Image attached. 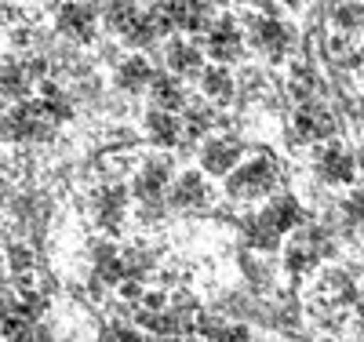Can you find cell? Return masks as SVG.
I'll return each instance as SVG.
<instances>
[{"instance_id":"f1b7e54d","label":"cell","mask_w":364,"mask_h":342,"mask_svg":"<svg viewBox=\"0 0 364 342\" xmlns=\"http://www.w3.org/2000/svg\"><path fill=\"white\" fill-rule=\"evenodd\" d=\"M113 342H146L135 328H128V324H117L113 328Z\"/></svg>"},{"instance_id":"52a82bcc","label":"cell","mask_w":364,"mask_h":342,"mask_svg":"<svg viewBox=\"0 0 364 342\" xmlns=\"http://www.w3.org/2000/svg\"><path fill=\"white\" fill-rule=\"evenodd\" d=\"M237 161H240V142L230 139V135H211L200 149V164L211 175H226Z\"/></svg>"},{"instance_id":"5b68a950","label":"cell","mask_w":364,"mask_h":342,"mask_svg":"<svg viewBox=\"0 0 364 342\" xmlns=\"http://www.w3.org/2000/svg\"><path fill=\"white\" fill-rule=\"evenodd\" d=\"M291 26L288 22H281V18H259V26H255V48L266 55V58H273V62H281L288 51H291Z\"/></svg>"},{"instance_id":"2e32d148","label":"cell","mask_w":364,"mask_h":342,"mask_svg":"<svg viewBox=\"0 0 364 342\" xmlns=\"http://www.w3.org/2000/svg\"><path fill=\"white\" fill-rule=\"evenodd\" d=\"M168 66H171V73H178V77L200 73V48L190 44V41H175V44H168Z\"/></svg>"},{"instance_id":"e0dca14e","label":"cell","mask_w":364,"mask_h":342,"mask_svg":"<svg viewBox=\"0 0 364 342\" xmlns=\"http://www.w3.org/2000/svg\"><path fill=\"white\" fill-rule=\"evenodd\" d=\"M29 66H22V62L8 58V62H0V95H11V99H22L26 91H29Z\"/></svg>"},{"instance_id":"cb8c5ba5","label":"cell","mask_w":364,"mask_h":342,"mask_svg":"<svg viewBox=\"0 0 364 342\" xmlns=\"http://www.w3.org/2000/svg\"><path fill=\"white\" fill-rule=\"evenodd\" d=\"M245 328H226V324H211L204 328V342H245Z\"/></svg>"},{"instance_id":"ac0fdd59","label":"cell","mask_w":364,"mask_h":342,"mask_svg":"<svg viewBox=\"0 0 364 342\" xmlns=\"http://www.w3.org/2000/svg\"><path fill=\"white\" fill-rule=\"evenodd\" d=\"M200 87H204V95L211 99V102H226L230 95H233V77H230V70L226 66H211V70H204L200 73Z\"/></svg>"},{"instance_id":"ba28073f","label":"cell","mask_w":364,"mask_h":342,"mask_svg":"<svg viewBox=\"0 0 364 342\" xmlns=\"http://www.w3.org/2000/svg\"><path fill=\"white\" fill-rule=\"evenodd\" d=\"M295 132L306 142H321V139H328L331 132H336V117L317 102H306V106L295 109Z\"/></svg>"},{"instance_id":"30bf717a","label":"cell","mask_w":364,"mask_h":342,"mask_svg":"<svg viewBox=\"0 0 364 342\" xmlns=\"http://www.w3.org/2000/svg\"><path fill=\"white\" fill-rule=\"evenodd\" d=\"M146 132H149V139H154L161 149H171V146L182 142V135H186V124L175 120L171 109L157 106V109H149V117H146Z\"/></svg>"},{"instance_id":"6da1fadb","label":"cell","mask_w":364,"mask_h":342,"mask_svg":"<svg viewBox=\"0 0 364 342\" xmlns=\"http://www.w3.org/2000/svg\"><path fill=\"white\" fill-rule=\"evenodd\" d=\"M51 124L55 117L44 109V102H18L11 106L4 117H0V135L8 142H41L51 135Z\"/></svg>"},{"instance_id":"f546056e","label":"cell","mask_w":364,"mask_h":342,"mask_svg":"<svg viewBox=\"0 0 364 342\" xmlns=\"http://www.w3.org/2000/svg\"><path fill=\"white\" fill-rule=\"evenodd\" d=\"M120 295H124L128 302H139L146 292H142V284H139V281H120Z\"/></svg>"},{"instance_id":"7402d4cb","label":"cell","mask_w":364,"mask_h":342,"mask_svg":"<svg viewBox=\"0 0 364 342\" xmlns=\"http://www.w3.org/2000/svg\"><path fill=\"white\" fill-rule=\"evenodd\" d=\"M41 102H44V109H48L55 120H66V117H70V99L63 95V87L44 84V87H41Z\"/></svg>"},{"instance_id":"5bb4252c","label":"cell","mask_w":364,"mask_h":342,"mask_svg":"<svg viewBox=\"0 0 364 342\" xmlns=\"http://www.w3.org/2000/svg\"><path fill=\"white\" fill-rule=\"evenodd\" d=\"M117 84L124 87V91H142V87L154 84V66H149L142 55H128L117 66Z\"/></svg>"},{"instance_id":"4dcf8cb0","label":"cell","mask_w":364,"mask_h":342,"mask_svg":"<svg viewBox=\"0 0 364 342\" xmlns=\"http://www.w3.org/2000/svg\"><path fill=\"white\" fill-rule=\"evenodd\" d=\"M281 4H288V8H299V4H302V0H281Z\"/></svg>"},{"instance_id":"1f68e13d","label":"cell","mask_w":364,"mask_h":342,"mask_svg":"<svg viewBox=\"0 0 364 342\" xmlns=\"http://www.w3.org/2000/svg\"><path fill=\"white\" fill-rule=\"evenodd\" d=\"M0 299H4V281H0Z\"/></svg>"},{"instance_id":"d4e9b609","label":"cell","mask_w":364,"mask_h":342,"mask_svg":"<svg viewBox=\"0 0 364 342\" xmlns=\"http://www.w3.org/2000/svg\"><path fill=\"white\" fill-rule=\"evenodd\" d=\"M208 128H211V113L200 109V106H190V113H186V135L197 139V135H204Z\"/></svg>"},{"instance_id":"d6986e66","label":"cell","mask_w":364,"mask_h":342,"mask_svg":"<svg viewBox=\"0 0 364 342\" xmlns=\"http://www.w3.org/2000/svg\"><path fill=\"white\" fill-rule=\"evenodd\" d=\"M154 102L161 109H178V106H186V91H182L178 77H154Z\"/></svg>"},{"instance_id":"4fadbf2b","label":"cell","mask_w":364,"mask_h":342,"mask_svg":"<svg viewBox=\"0 0 364 342\" xmlns=\"http://www.w3.org/2000/svg\"><path fill=\"white\" fill-rule=\"evenodd\" d=\"M171 201L178 208H200L208 201V186H204V175L200 171H182L171 186Z\"/></svg>"},{"instance_id":"ffe728a7","label":"cell","mask_w":364,"mask_h":342,"mask_svg":"<svg viewBox=\"0 0 364 342\" xmlns=\"http://www.w3.org/2000/svg\"><path fill=\"white\" fill-rule=\"evenodd\" d=\"M124 204H128V193L120 190V186H106V190L99 193V219L106 226H117L120 215H124Z\"/></svg>"},{"instance_id":"603a6c76","label":"cell","mask_w":364,"mask_h":342,"mask_svg":"<svg viewBox=\"0 0 364 342\" xmlns=\"http://www.w3.org/2000/svg\"><path fill=\"white\" fill-rule=\"evenodd\" d=\"M314 87H317V77H314L306 66H295V70H291V95H295V99H310Z\"/></svg>"},{"instance_id":"83f0119b","label":"cell","mask_w":364,"mask_h":342,"mask_svg":"<svg viewBox=\"0 0 364 342\" xmlns=\"http://www.w3.org/2000/svg\"><path fill=\"white\" fill-rule=\"evenodd\" d=\"M29 262H33V255H29L26 247H11V269L26 273V269H29Z\"/></svg>"},{"instance_id":"44dd1931","label":"cell","mask_w":364,"mask_h":342,"mask_svg":"<svg viewBox=\"0 0 364 342\" xmlns=\"http://www.w3.org/2000/svg\"><path fill=\"white\" fill-rule=\"evenodd\" d=\"M331 18H336V29H343V33H353V29L364 26V4H360V0H343Z\"/></svg>"},{"instance_id":"8fae6325","label":"cell","mask_w":364,"mask_h":342,"mask_svg":"<svg viewBox=\"0 0 364 342\" xmlns=\"http://www.w3.org/2000/svg\"><path fill=\"white\" fill-rule=\"evenodd\" d=\"M168 178H171L168 161H161V157L146 161L142 171L135 175V193H139L142 201H161V193L168 190Z\"/></svg>"},{"instance_id":"484cf974","label":"cell","mask_w":364,"mask_h":342,"mask_svg":"<svg viewBox=\"0 0 364 342\" xmlns=\"http://www.w3.org/2000/svg\"><path fill=\"white\" fill-rule=\"evenodd\" d=\"M314 262H317V252H314V247H306V244H295L291 252H288V266L299 269V273H302V269H310Z\"/></svg>"},{"instance_id":"9a60e30c","label":"cell","mask_w":364,"mask_h":342,"mask_svg":"<svg viewBox=\"0 0 364 342\" xmlns=\"http://www.w3.org/2000/svg\"><path fill=\"white\" fill-rule=\"evenodd\" d=\"M142 18V8L135 4V0H109L106 11H102V22L113 29V33H132V26Z\"/></svg>"},{"instance_id":"7a4b0ae2","label":"cell","mask_w":364,"mask_h":342,"mask_svg":"<svg viewBox=\"0 0 364 342\" xmlns=\"http://www.w3.org/2000/svg\"><path fill=\"white\" fill-rule=\"evenodd\" d=\"M299 219H302V211H299L295 197H273L262 208V215L255 219V226H252V244L255 247H277V240L288 230H295Z\"/></svg>"},{"instance_id":"3957f363","label":"cell","mask_w":364,"mask_h":342,"mask_svg":"<svg viewBox=\"0 0 364 342\" xmlns=\"http://www.w3.org/2000/svg\"><path fill=\"white\" fill-rule=\"evenodd\" d=\"M273 186H277V168H273V161L252 157L248 164H240V168L230 175L226 190H230V197H237V201H255V197L269 193Z\"/></svg>"},{"instance_id":"9c48e42d","label":"cell","mask_w":364,"mask_h":342,"mask_svg":"<svg viewBox=\"0 0 364 342\" xmlns=\"http://www.w3.org/2000/svg\"><path fill=\"white\" fill-rule=\"evenodd\" d=\"M317 171H321V178L324 182H350L353 178V171H357V164H353V157H350V149L346 146H339V142H331V146H324L321 149V157H317Z\"/></svg>"},{"instance_id":"8992f818","label":"cell","mask_w":364,"mask_h":342,"mask_svg":"<svg viewBox=\"0 0 364 342\" xmlns=\"http://www.w3.org/2000/svg\"><path fill=\"white\" fill-rule=\"evenodd\" d=\"M240 48H245V41H240V29L230 15L208 26V55L215 62H233L240 55Z\"/></svg>"},{"instance_id":"7c38bea8","label":"cell","mask_w":364,"mask_h":342,"mask_svg":"<svg viewBox=\"0 0 364 342\" xmlns=\"http://www.w3.org/2000/svg\"><path fill=\"white\" fill-rule=\"evenodd\" d=\"M168 15H171L175 29H182V33H200L208 26V11L200 0H168Z\"/></svg>"},{"instance_id":"4316f807","label":"cell","mask_w":364,"mask_h":342,"mask_svg":"<svg viewBox=\"0 0 364 342\" xmlns=\"http://www.w3.org/2000/svg\"><path fill=\"white\" fill-rule=\"evenodd\" d=\"M346 215L364 230V197H350V201H346Z\"/></svg>"},{"instance_id":"277c9868","label":"cell","mask_w":364,"mask_h":342,"mask_svg":"<svg viewBox=\"0 0 364 342\" xmlns=\"http://www.w3.org/2000/svg\"><path fill=\"white\" fill-rule=\"evenodd\" d=\"M58 33L70 37V41H91V33H95V26H99V11L95 4H87V0H70V4L58 8Z\"/></svg>"}]
</instances>
